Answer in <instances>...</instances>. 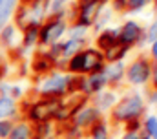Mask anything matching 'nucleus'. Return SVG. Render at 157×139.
<instances>
[{"instance_id": "16", "label": "nucleus", "mask_w": 157, "mask_h": 139, "mask_svg": "<svg viewBox=\"0 0 157 139\" xmlns=\"http://www.w3.org/2000/svg\"><path fill=\"white\" fill-rule=\"evenodd\" d=\"M93 115H95V113H93V110H86V112L82 113V117H77V123H78V125H84V123H86V121H90Z\"/></svg>"}, {"instance_id": "25", "label": "nucleus", "mask_w": 157, "mask_h": 139, "mask_svg": "<svg viewBox=\"0 0 157 139\" xmlns=\"http://www.w3.org/2000/svg\"><path fill=\"white\" fill-rule=\"evenodd\" d=\"M154 55H155V57H157V42H155V44H154Z\"/></svg>"}, {"instance_id": "26", "label": "nucleus", "mask_w": 157, "mask_h": 139, "mask_svg": "<svg viewBox=\"0 0 157 139\" xmlns=\"http://www.w3.org/2000/svg\"><path fill=\"white\" fill-rule=\"evenodd\" d=\"M60 2H62V0H57V4H60Z\"/></svg>"}, {"instance_id": "22", "label": "nucleus", "mask_w": 157, "mask_h": 139, "mask_svg": "<svg viewBox=\"0 0 157 139\" xmlns=\"http://www.w3.org/2000/svg\"><path fill=\"white\" fill-rule=\"evenodd\" d=\"M143 4H146V0H132V6H133V7H139V6H143Z\"/></svg>"}, {"instance_id": "11", "label": "nucleus", "mask_w": 157, "mask_h": 139, "mask_svg": "<svg viewBox=\"0 0 157 139\" xmlns=\"http://www.w3.org/2000/svg\"><path fill=\"white\" fill-rule=\"evenodd\" d=\"M13 101L11 99H0V115H6V113H13Z\"/></svg>"}, {"instance_id": "18", "label": "nucleus", "mask_w": 157, "mask_h": 139, "mask_svg": "<svg viewBox=\"0 0 157 139\" xmlns=\"http://www.w3.org/2000/svg\"><path fill=\"white\" fill-rule=\"evenodd\" d=\"M9 130H11V128H9L7 123H0V137H6V136L9 134Z\"/></svg>"}, {"instance_id": "23", "label": "nucleus", "mask_w": 157, "mask_h": 139, "mask_svg": "<svg viewBox=\"0 0 157 139\" xmlns=\"http://www.w3.org/2000/svg\"><path fill=\"white\" fill-rule=\"evenodd\" d=\"M150 37H152V38H155L157 37V22H155V26H154V30L150 31Z\"/></svg>"}, {"instance_id": "8", "label": "nucleus", "mask_w": 157, "mask_h": 139, "mask_svg": "<svg viewBox=\"0 0 157 139\" xmlns=\"http://www.w3.org/2000/svg\"><path fill=\"white\" fill-rule=\"evenodd\" d=\"M97 7H99V4L95 2V4H90V6H86V9L82 11V15H80V20H82V24H90L91 20H93V17H95V13H97Z\"/></svg>"}, {"instance_id": "9", "label": "nucleus", "mask_w": 157, "mask_h": 139, "mask_svg": "<svg viewBox=\"0 0 157 139\" xmlns=\"http://www.w3.org/2000/svg\"><path fill=\"white\" fill-rule=\"evenodd\" d=\"M15 2H17V0H4V4L0 6V26H2V24L6 22V18L9 17V13H11Z\"/></svg>"}, {"instance_id": "5", "label": "nucleus", "mask_w": 157, "mask_h": 139, "mask_svg": "<svg viewBox=\"0 0 157 139\" xmlns=\"http://www.w3.org/2000/svg\"><path fill=\"white\" fill-rule=\"evenodd\" d=\"M64 31V24L62 22H55V24H49L48 28H46V31H44V40L48 42V40H55V38H59L60 33Z\"/></svg>"}, {"instance_id": "2", "label": "nucleus", "mask_w": 157, "mask_h": 139, "mask_svg": "<svg viewBox=\"0 0 157 139\" xmlns=\"http://www.w3.org/2000/svg\"><path fill=\"white\" fill-rule=\"evenodd\" d=\"M143 108V103L139 97H130V99H124L122 103L117 106V117L122 119H130L133 115H137Z\"/></svg>"}, {"instance_id": "15", "label": "nucleus", "mask_w": 157, "mask_h": 139, "mask_svg": "<svg viewBox=\"0 0 157 139\" xmlns=\"http://www.w3.org/2000/svg\"><path fill=\"white\" fill-rule=\"evenodd\" d=\"M75 48H78V42H77V40H71V42H68V44L62 48V53H64V55H70Z\"/></svg>"}, {"instance_id": "6", "label": "nucleus", "mask_w": 157, "mask_h": 139, "mask_svg": "<svg viewBox=\"0 0 157 139\" xmlns=\"http://www.w3.org/2000/svg\"><path fill=\"white\" fill-rule=\"evenodd\" d=\"M137 37H139V26H137V24L128 22V24L122 28V40H124V42H133Z\"/></svg>"}, {"instance_id": "12", "label": "nucleus", "mask_w": 157, "mask_h": 139, "mask_svg": "<svg viewBox=\"0 0 157 139\" xmlns=\"http://www.w3.org/2000/svg\"><path fill=\"white\" fill-rule=\"evenodd\" d=\"M9 139H28V126H24V125L17 126V128L13 130V134H11Z\"/></svg>"}, {"instance_id": "13", "label": "nucleus", "mask_w": 157, "mask_h": 139, "mask_svg": "<svg viewBox=\"0 0 157 139\" xmlns=\"http://www.w3.org/2000/svg\"><path fill=\"white\" fill-rule=\"evenodd\" d=\"M102 84H104V75H102V73H97L95 77H91V88H93V90L101 88Z\"/></svg>"}, {"instance_id": "17", "label": "nucleus", "mask_w": 157, "mask_h": 139, "mask_svg": "<svg viewBox=\"0 0 157 139\" xmlns=\"http://www.w3.org/2000/svg\"><path fill=\"white\" fill-rule=\"evenodd\" d=\"M148 132H150L154 137H157V121L154 119V117L148 119Z\"/></svg>"}, {"instance_id": "1", "label": "nucleus", "mask_w": 157, "mask_h": 139, "mask_svg": "<svg viewBox=\"0 0 157 139\" xmlns=\"http://www.w3.org/2000/svg\"><path fill=\"white\" fill-rule=\"evenodd\" d=\"M99 68H101V57H99L95 51L80 53V55H77V57L71 61V70L88 71V70H99Z\"/></svg>"}, {"instance_id": "7", "label": "nucleus", "mask_w": 157, "mask_h": 139, "mask_svg": "<svg viewBox=\"0 0 157 139\" xmlns=\"http://www.w3.org/2000/svg\"><path fill=\"white\" fill-rule=\"evenodd\" d=\"M66 88V77H53L44 84V92H60Z\"/></svg>"}, {"instance_id": "21", "label": "nucleus", "mask_w": 157, "mask_h": 139, "mask_svg": "<svg viewBox=\"0 0 157 139\" xmlns=\"http://www.w3.org/2000/svg\"><path fill=\"white\" fill-rule=\"evenodd\" d=\"M33 37H37V31L31 28V30L28 31V40H26V42H28V44H31V42H33Z\"/></svg>"}, {"instance_id": "20", "label": "nucleus", "mask_w": 157, "mask_h": 139, "mask_svg": "<svg viewBox=\"0 0 157 139\" xmlns=\"http://www.w3.org/2000/svg\"><path fill=\"white\" fill-rule=\"evenodd\" d=\"M121 71H122V68H121V66H113V70H112V71H108L106 75H108V77H112V79H115Z\"/></svg>"}, {"instance_id": "10", "label": "nucleus", "mask_w": 157, "mask_h": 139, "mask_svg": "<svg viewBox=\"0 0 157 139\" xmlns=\"http://www.w3.org/2000/svg\"><path fill=\"white\" fill-rule=\"evenodd\" d=\"M113 37H115L113 33H104L102 37H101V40H99V42H101V46H102V48L112 50V48H113V44H115V38H113Z\"/></svg>"}, {"instance_id": "4", "label": "nucleus", "mask_w": 157, "mask_h": 139, "mask_svg": "<svg viewBox=\"0 0 157 139\" xmlns=\"http://www.w3.org/2000/svg\"><path fill=\"white\" fill-rule=\"evenodd\" d=\"M148 77V68L144 62H137L130 70V81L132 82H144Z\"/></svg>"}, {"instance_id": "3", "label": "nucleus", "mask_w": 157, "mask_h": 139, "mask_svg": "<svg viewBox=\"0 0 157 139\" xmlns=\"http://www.w3.org/2000/svg\"><path fill=\"white\" fill-rule=\"evenodd\" d=\"M55 110H57V103H53V101L51 103H40L33 108V113L31 115H33V119H40L42 121V119L49 117Z\"/></svg>"}, {"instance_id": "14", "label": "nucleus", "mask_w": 157, "mask_h": 139, "mask_svg": "<svg viewBox=\"0 0 157 139\" xmlns=\"http://www.w3.org/2000/svg\"><path fill=\"white\" fill-rule=\"evenodd\" d=\"M122 51H124V48H122V46H119V48H113V50H110V51H108V59L115 61V59H119V57L122 55Z\"/></svg>"}, {"instance_id": "19", "label": "nucleus", "mask_w": 157, "mask_h": 139, "mask_svg": "<svg viewBox=\"0 0 157 139\" xmlns=\"http://www.w3.org/2000/svg\"><path fill=\"white\" fill-rule=\"evenodd\" d=\"M93 139H108V137H106V134H104V128H102V126H99V128L95 130Z\"/></svg>"}, {"instance_id": "24", "label": "nucleus", "mask_w": 157, "mask_h": 139, "mask_svg": "<svg viewBox=\"0 0 157 139\" xmlns=\"http://www.w3.org/2000/svg\"><path fill=\"white\" fill-rule=\"evenodd\" d=\"M124 139H139V137H137L135 134H128V136H126V137H124Z\"/></svg>"}]
</instances>
